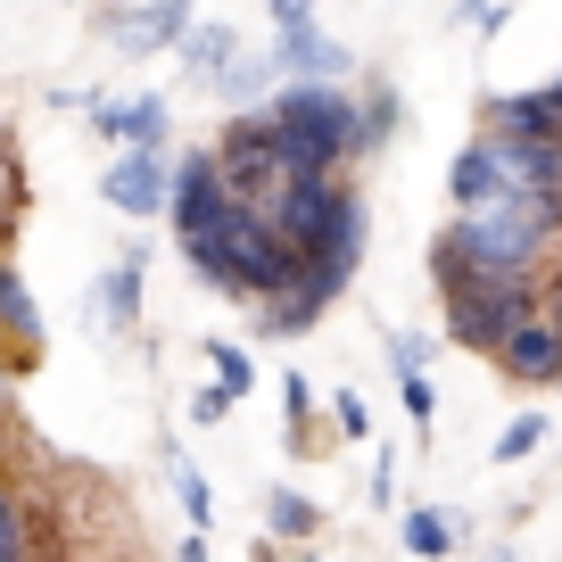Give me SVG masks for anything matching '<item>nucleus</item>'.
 <instances>
[{"label": "nucleus", "mask_w": 562, "mask_h": 562, "mask_svg": "<svg viewBox=\"0 0 562 562\" xmlns=\"http://www.w3.org/2000/svg\"><path fill=\"white\" fill-rule=\"evenodd\" d=\"M562 232V191H488L430 240V273H538Z\"/></svg>", "instance_id": "1"}, {"label": "nucleus", "mask_w": 562, "mask_h": 562, "mask_svg": "<svg viewBox=\"0 0 562 562\" xmlns=\"http://www.w3.org/2000/svg\"><path fill=\"white\" fill-rule=\"evenodd\" d=\"M182 257L199 265V281H215V290H232V299H273L281 281L299 273V248L273 232V215H265L257 199H240L215 232L182 240Z\"/></svg>", "instance_id": "2"}, {"label": "nucleus", "mask_w": 562, "mask_h": 562, "mask_svg": "<svg viewBox=\"0 0 562 562\" xmlns=\"http://www.w3.org/2000/svg\"><path fill=\"white\" fill-rule=\"evenodd\" d=\"M447 339L472 356H496V339L521 315H538V273H447Z\"/></svg>", "instance_id": "3"}, {"label": "nucleus", "mask_w": 562, "mask_h": 562, "mask_svg": "<svg viewBox=\"0 0 562 562\" xmlns=\"http://www.w3.org/2000/svg\"><path fill=\"white\" fill-rule=\"evenodd\" d=\"M273 124L290 133L299 166H315V175H339V166L356 158V100H348L339 83H315V75H290V91L273 100Z\"/></svg>", "instance_id": "4"}, {"label": "nucleus", "mask_w": 562, "mask_h": 562, "mask_svg": "<svg viewBox=\"0 0 562 562\" xmlns=\"http://www.w3.org/2000/svg\"><path fill=\"white\" fill-rule=\"evenodd\" d=\"M215 158H224V175H232V191L240 199H273L290 175H315V166H299V149H290V133H281L273 116H232L224 124V140H215Z\"/></svg>", "instance_id": "5"}, {"label": "nucleus", "mask_w": 562, "mask_h": 562, "mask_svg": "<svg viewBox=\"0 0 562 562\" xmlns=\"http://www.w3.org/2000/svg\"><path fill=\"white\" fill-rule=\"evenodd\" d=\"M232 207H240V191H232L224 158H215V149H182L175 191H166V215H175V232H182V240H199V232H215Z\"/></svg>", "instance_id": "6"}, {"label": "nucleus", "mask_w": 562, "mask_h": 562, "mask_svg": "<svg viewBox=\"0 0 562 562\" xmlns=\"http://www.w3.org/2000/svg\"><path fill=\"white\" fill-rule=\"evenodd\" d=\"M166 191H175V166L158 158V140H124L116 166L100 175V199L116 215H166Z\"/></svg>", "instance_id": "7"}, {"label": "nucleus", "mask_w": 562, "mask_h": 562, "mask_svg": "<svg viewBox=\"0 0 562 562\" xmlns=\"http://www.w3.org/2000/svg\"><path fill=\"white\" fill-rule=\"evenodd\" d=\"M331 207H339V182H331V175H290V182H281L273 199H265V215H273V232H281V240H290V248H299V257H306V248L323 240V224H331Z\"/></svg>", "instance_id": "8"}, {"label": "nucleus", "mask_w": 562, "mask_h": 562, "mask_svg": "<svg viewBox=\"0 0 562 562\" xmlns=\"http://www.w3.org/2000/svg\"><path fill=\"white\" fill-rule=\"evenodd\" d=\"M496 364H505V381H529V389H546V381H562V315H521L505 339H496Z\"/></svg>", "instance_id": "9"}, {"label": "nucleus", "mask_w": 562, "mask_h": 562, "mask_svg": "<svg viewBox=\"0 0 562 562\" xmlns=\"http://www.w3.org/2000/svg\"><path fill=\"white\" fill-rule=\"evenodd\" d=\"M273 67L281 75H315V83H339V75H348V42H331L315 18H299V25H281Z\"/></svg>", "instance_id": "10"}, {"label": "nucleus", "mask_w": 562, "mask_h": 562, "mask_svg": "<svg viewBox=\"0 0 562 562\" xmlns=\"http://www.w3.org/2000/svg\"><path fill=\"white\" fill-rule=\"evenodd\" d=\"M191 34V0H149V9H133V18H116V50H166V42Z\"/></svg>", "instance_id": "11"}, {"label": "nucleus", "mask_w": 562, "mask_h": 562, "mask_svg": "<svg viewBox=\"0 0 562 562\" xmlns=\"http://www.w3.org/2000/svg\"><path fill=\"white\" fill-rule=\"evenodd\" d=\"M488 133H562V100H554V91H513V100H488Z\"/></svg>", "instance_id": "12"}, {"label": "nucleus", "mask_w": 562, "mask_h": 562, "mask_svg": "<svg viewBox=\"0 0 562 562\" xmlns=\"http://www.w3.org/2000/svg\"><path fill=\"white\" fill-rule=\"evenodd\" d=\"M91 124L108 140H166V100H100Z\"/></svg>", "instance_id": "13"}, {"label": "nucleus", "mask_w": 562, "mask_h": 562, "mask_svg": "<svg viewBox=\"0 0 562 562\" xmlns=\"http://www.w3.org/2000/svg\"><path fill=\"white\" fill-rule=\"evenodd\" d=\"M0 339L18 348V364H34V348H42V323H34V299H25V281L0 265Z\"/></svg>", "instance_id": "14"}, {"label": "nucleus", "mask_w": 562, "mask_h": 562, "mask_svg": "<svg viewBox=\"0 0 562 562\" xmlns=\"http://www.w3.org/2000/svg\"><path fill=\"white\" fill-rule=\"evenodd\" d=\"M447 191H456V207H472V199H488V191H505V175H496V140L480 133L472 149L456 158V175H447Z\"/></svg>", "instance_id": "15"}, {"label": "nucleus", "mask_w": 562, "mask_h": 562, "mask_svg": "<svg viewBox=\"0 0 562 562\" xmlns=\"http://www.w3.org/2000/svg\"><path fill=\"white\" fill-rule=\"evenodd\" d=\"M265 521H273V538H315L323 529V505L306 488H273L265 496Z\"/></svg>", "instance_id": "16"}, {"label": "nucleus", "mask_w": 562, "mask_h": 562, "mask_svg": "<svg viewBox=\"0 0 562 562\" xmlns=\"http://www.w3.org/2000/svg\"><path fill=\"white\" fill-rule=\"evenodd\" d=\"M140 257H149V248H124V265H116V273H108L100 281V306H108V315H116V323H133L140 315Z\"/></svg>", "instance_id": "17"}, {"label": "nucleus", "mask_w": 562, "mask_h": 562, "mask_svg": "<svg viewBox=\"0 0 562 562\" xmlns=\"http://www.w3.org/2000/svg\"><path fill=\"white\" fill-rule=\"evenodd\" d=\"M281 414H290V439H281V447H290V456H315V389H306L299 381V372H290V381H281Z\"/></svg>", "instance_id": "18"}, {"label": "nucleus", "mask_w": 562, "mask_h": 562, "mask_svg": "<svg viewBox=\"0 0 562 562\" xmlns=\"http://www.w3.org/2000/svg\"><path fill=\"white\" fill-rule=\"evenodd\" d=\"M215 83H224V100H257V91L273 83V50H265V58H248V42H240V50H232L224 67H215Z\"/></svg>", "instance_id": "19"}, {"label": "nucleus", "mask_w": 562, "mask_h": 562, "mask_svg": "<svg viewBox=\"0 0 562 562\" xmlns=\"http://www.w3.org/2000/svg\"><path fill=\"white\" fill-rule=\"evenodd\" d=\"M232 50H240V34H232V25H191V34H182V67H191V75H215Z\"/></svg>", "instance_id": "20"}, {"label": "nucleus", "mask_w": 562, "mask_h": 562, "mask_svg": "<svg viewBox=\"0 0 562 562\" xmlns=\"http://www.w3.org/2000/svg\"><path fill=\"white\" fill-rule=\"evenodd\" d=\"M42 546H50V529H34V521H25V505L0 488V562H9V554H42Z\"/></svg>", "instance_id": "21"}, {"label": "nucleus", "mask_w": 562, "mask_h": 562, "mask_svg": "<svg viewBox=\"0 0 562 562\" xmlns=\"http://www.w3.org/2000/svg\"><path fill=\"white\" fill-rule=\"evenodd\" d=\"M389 133H397V91H372V100H356V149H381Z\"/></svg>", "instance_id": "22"}, {"label": "nucleus", "mask_w": 562, "mask_h": 562, "mask_svg": "<svg viewBox=\"0 0 562 562\" xmlns=\"http://www.w3.org/2000/svg\"><path fill=\"white\" fill-rule=\"evenodd\" d=\"M538 447H546V414H513L505 439H496V463H529Z\"/></svg>", "instance_id": "23"}, {"label": "nucleus", "mask_w": 562, "mask_h": 562, "mask_svg": "<svg viewBox=\"0 0 562 562\" xmlns=\"http://www.w3.org/2000/svg\"><path fill=\"white\" fill-rule=\"evenodd\" d=\"M405 546H414V554H447V546H456V529H447V513L414 505V513H405Z\"/></svg>", "instance_id": "24"}, {"label": "nucleus", "mask_w": 562, "mask_h": 562, "mask_svg": "<svg viewBox=\"0 0 562 562\" xmlns=\"http://www.w3.org/2000/svg\"><path fill=\"white\" fill-rule=\"evenodd\" d=\"M18 215H25V175H18L9 133H0V232H18Z\"/></svg>", "instance_id": "25"}, {"label": "nucleus", "mask_w": 562, "mask_h": 562, "mask_svg": "<svg viewBox=\"0 0 562 562\" xmlns=\"http://www.w3.org/2000/svg\"><path fill=\"white\" fill-rule=\"evenodd\" d=\"M207 364H215V381H224L232 397H248V381H257V364H248V348H232V339H207Z\"/></svg>", "instance_id": "26"}, {"label": "nucleus", "mask_w": 562, "mask_h": 562, "mask_svg": "<svg viewBox=\"0 0 562 562\" xmlns=\"http://www.w3.org/2000/svg\"><path fill=\"white\" fill-rule=\"evenodd\" d=\"M175 488H182V513L207 521V472H199V463H175Z\"/></svg>", "instance_id": "27"}, {"label": "nucleus", "mask_w": 562, "mask_h": 562, "mask_svg": "<svg viewBox=\"0 0 562 562\" xmlns=\"http://www.w3.org/2000/svg\"><path fill=\"white\" fill-rule=\"evenodd\" d=\"M397 389H405V414H414V422L439 414V397H430V381H422V372H397Z\"/></svg>", "instance_id": "28"}, {"label": "nucleus", "mask_w": 562, "mask_h": 562, "mask_svg": "<svg viewBox=\"0 0 562 562\" xmlns=\"http://www.w3.org/2000/svg\"><path fill=\"white\" fill-rule=\"evenodd\" d=\"M232 414V389L215 381V389H191V422H224Z\"/></svg>", "instance_id": "29"}, {"label": "nucleus", "mask_w": 562, "mask_h": 562, "mask_svg": "<svg viewBox=\"0 0 562 562\" xmlns=\"http://www.w3.org/2000/svg\"><path fill=\"white\" fill-rule=\"evenodd\" d=\"M389 364H397V372H422V364H430V339H389Z\"/></svg>", "instance_id": "30"}, {"label": "nucleus", "mask_w": 562, "mask_h": 562, "mask_svg": "<svg viewBox=\"0 0 562 562\" xmlns=\"http://www.w3.org/2000/svg\"><path fill=\"white\" fill-rule=\"evenodd\" d=\"M331 414H339V430H348V439H364V430H372V422H364V405H356V397H339Z\"/></svg>", "instance_id": "31"}, {"label": "nucleus", "mask_w": 562, "mask_h": 562, "mask_svg": "<svg viewBox=\"0 0 562 562\" xmlns=\"http://www.w3.org/2000/svg\"><path fill=\"white\" fill-rule=\"evenodd\" d=\"M299 18H315V0H273V25H299Z\"/></svg>", "instance_id": "32"}]
</instances>
